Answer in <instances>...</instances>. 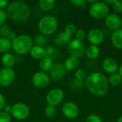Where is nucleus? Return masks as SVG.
<instances>
[{"instance_id":"nucleus-1","label":"nucleus","mask_w":122,"mask_h":122,"mask_svg":"<svg viewBox=\"0 0 122 122\" xmlns=\"http://www.w3.org/2000/svg\"><path fill=\"white\" fill-rule=\"evenodd\" d=\"M85 84L90 93L97 97L104 96L109 89L108 79L104 74L97 71L90 74Z\"/></svg>"},{"instance_id":"nucleus-2","label":"nucleus","mask_w":122,"mask_h":122,"mask_svg":"<svg viewBox=\"0 0 122 122\" xmlns=\"http://www.w3.org/2000/svg\"><path fill=\"white\" fill-rule=\"evenodd\" d=\"M6 12L7 16L16 23H24L30 16V9L28 5L21 1L9 4Z\"/></svg>"},{"instance_id":"nucleus-3","label":"nucleus","mask_w":122,"mask_h":122,"mask_svg":"<svg viewBox=\"0 0 122 122\" xmlns=\"http://www.w3.org/2000/svg\"><path fill=\"white\" fill-rule=\"evenodd\" d=\"M11 45L15 52L23 55L30 51L33 46V40L27 34H21L16 36Z\"/></svg>"},{"instance_id":"nucleus-4","label":"nucleus","mask_w":122,"mask_h":122,"mask_svg":"<svg viewBox=\"0 0 122 122\" xmlns=\"http://www.w3.org/2000/svg\"><path fill=\"white\" fill-rule=\"evenodd\" d=\"M58 26V21L54 16L46 15L39 20L38 29L42 34L51 35L56 31Z\"/></svg>"},{"instance_id":"nucleus-5","label":"nucleus","mask_w":122,"mask_h":122,"mask_svg":"<svg viewBox=\"0 0 122 122\" xmlns=\"http://www.w3.org/2000/svg\"><path fill=\"white\" fill-rule=\"evenodd\" d=\"M109 7L104 1H97L95 3L90 5L89 14L90 15L96 19H102L106 18L109 14Z\"/></svg>"},{"instance_id":"nucleus-6","label":"nucleus","mask_w":122,"mask_h":122,"mask_svg":"<svg viewBox=\"0 0 122 122\" xmlns=\"http://www.w3.org/2000/svg\"><path fill=\"white\" fill-rule=\"evenodd\" d=\"M86 49V47L83 41H80L76 39L71 40L70 43L68 45L69 53L71 54V56L76 57L78 59L85 54Z\"/></svg>"},{"instance_id":"nucleus-7","label":"nucleus","mask_w":122,"mask_h":122,"mask_svg":"<svg viewBox=\"0 0 122 122\" xmlns=\"http://www.w3.org/2000/svg\"><path fill=\"white\" fill-rule=\"evenodd\" d=\"M64 97V91L60 88H55L49 92L46 97V101L49 105L56 107L62 102Z\"/></svg>"},{"instance_id":"nucleus-8","label":"nucleus","mask_w":122,"mask_h":122,"mask_svg":"<svg viewBox=\"0 0 122 122\" xmlns=\"http://www.w3.org/2000/svg\"><path fill=\"white\" fill-rule=\"evenodd\" d=\"M16 74L11 68H3L0 70V86L6 87L10 86L15 80Z\"/></svg>"},{"instance_id":"nucleus-9","label":"nucleus","mask_w":122,"mask_h":122,"mask_svg":"<svg viewBox=\"0 0 122 122\" xmlns=\"http://www.w3.org/2000/svg\"><path fill=\"white\" fill-rule=\"evenodd\" d=\"M11 114L17 120H24L28 117L29 109L26 104L19 102L12 106Z\"/></svg>"},{"instance_id":"nucleus-10","label":"nucleus","mask_w":122,"mask_h":122,"mask_svg":"<svg viewBox=\"0 0 122 122\" xmlns=\"http://www.w3.org/2000/svg\"><path fill=\"white\" fill-rule=\"evenodd\" d=\"M31 80L34 86L39 89H44L49 84L50 77L44 71H37L34 74Z\"/></svg>"},{"instance_id":"nucleus-11","label":"nucleus","mask_w":122,"mask_h":122,"mask_svg":"<svg viewBox=\"0 0 122 122\" xmlns=\"http://www.w3.org/2000/svg\"><path fill=\"white\" fill-rule=\"evenodd\" d=\"M62 112L64 117L67 119H73L78 117L79 110L77 105L72 102H68L65 103L62 107Z\"/></svg>"},{"instance_id":"nucleus-12","label":"nucleus","mask_w":122,"mask_h":122,"mask_svg":"<svg viewBox=\"0 0 122 122\" xmlns=\"http://www.w3.org/2000/svg\"><path fill=\"white\" fill-rule=\"evenodd\" d=\"M66 69L63 64L56 63L54 64L52 68L49 71V77L54 80H61L66 75Z\"/></svg>"},{"instance_id":"nucleus-13","label":"nucleus","mask_w":122,"mask_h":122,"mask_svg":"<svg viewBox=\"0 0 122 122\" xmlns=\"http://www.w3.org/2000/svg\"><path fill=\"white\" fill-rule=\"evenodd\" d=\"M87 39L92 45L98 46L102 44L104 39V33L99 29H92L87 34Z\"/></svg>"},{"instance_id":"nucleus-14","label":"nucleus","mask_w":122,"mask_h":122,"mask_svg":"<svg viewBox=\"0 0 122 122\" xmlns=\"http://www.w3.org/2000/svg\"><path fill=\"white\" fill-rule=\"evenodd\" d=\"M122 19L116 13L109 14L105 18V24L107 27L111 30L115 31L121 26Z\"/></svg>"},{"instance_id":"nucleus-15","label":"nucleus","mask_w":122,"mask_h":122,"mask_svg":"<svg viewBox=\"0 0 122 122\" xmlns=\"http://www.w3.org/2000/svg\"><path fill=\"white\" fill-rule=\"evenodd\" d=\"M102 68L104 71L108 74H113L117 73L119 69V65L117 61L113 58H106L102 61Z\"/></svg>"},{"instance_id":"nucleus-16","label":"nucleus","mask_w":122,"mask_h":122,"mask_svg":"<svg viewBox=\"0 0 122 122\" xmlns=\"http://www.w3.org/2000/svg\"><path fill=\"white\" fill-rule=\"evenodd\" d=\"M29 52H30V54L32 56V58H34L36 60L41 61V59H43L47 56L46 49L44 48H43L42 46H40L38 45L33 46Z\"/></svg>"},{"instance_id":"nucleus-17","label":"nucleus","mask_w":122,"mask_h":122,"mask_svg":"<svg viewBox=\"0 0 122 122\" xmlns=\"http://www.w3.org/2000/svg\"><path fill=\"white\" fill-rule=\"evenodd\" d=\"M112 43L118 49H122V29H118L112 34Z\"/></svg>"},{"instance_id":"nucleus-18","label":"nucleus","mask_w":122,"mask_h":122,"mask_svg":"<svg viewBox=\"0 0 122 122\" xmlns=\"http://www.w3.org/2000/svg\"><path fill=\"white\" fill-rule=\"evenodd\" d=\"M70 41H71V36H69L67 34H66L64 31L59 32L54 38V43L59 46L69 45Z\"/></svg>"},{"instance_id":"nucleus-19","label":"nucleus","mask_w":122,"mask_h":122,"mask_svg":"<svg viewBox=\"0 0 122 122\" xmlns=\"http://www.w3.org/2000/svg\"><path fill=\"white\" fill-rule=\"evenodd\" d=\"M79 64V59L72 56H70L67 57L64 61V66L66 69V70L68 71H72L76 69Z\"/></svg>"},{"instance_id":"nucleus-20","label":"nucleus","mask_w":122,"mask_h":122,"mask_svg":"<svg viewBox=\"0 0 122 122\" xmlns=\"http://www.w3.org/2000/svg\"><path fill=\"white\" fill-rule=\"evenodd\" d=\"M85 54L89 59H96L100 54V49L98 46L91 44L86 47Z\"/></svg>"},{"instance_id":"nucleus-21","label":"nucleus","mask_w":122,"mask_h":122,"mask_svg":"<svg viewBox=\"0 0 122 122\" xmlns=\"http://www.w3.org/2000/svg\"><path fill=\"white\" fill-rule=\"evenodd\" d=\"M54 64H53V59L49 56L45 57L44 59H41L39 63V67L44 72H47L51 70Z\"/></svg>"},{"instance_id":"nucleus-22","label":"nucleus","mask_w":122,"mask_h":122,"mask_svg":"<svg viewBox=\"0 0 122 122\" xmlns=\"http://www.w3.org/2000/svg\"><path fill=\"white\" fill-rule=\"evenodd\" d=\"M1 61L6 68H11L15 63V58L11 54L6 53L2 56Z\"/></svg>"},{"instance_id":"nucleus-23","label":"nucleus","mask_w":122,"mask_h":122,"mask_svg":"<svg viewBox=\"0 0 122 122\" xmlns=\"http://www.w3.org/2000/svg\"><path fill=\"white\" fill-rule=\"evenodd\" d=\"M39 7L43 10V11H49L51 10L54 4L55 1L54 0H40L38 2Z\"/></svg>"},{"instance_id":"nucleus-24","label":"nucleus","mask_w":122,"mask_h":122,"mask_svg":"<svg viewBox=\"0 0 122 122\" xmlns=\"http://www.w3.org/2000/svg\"><path fill=\"white\" fill-rule=\"evenodd\" d=\"M12 47L11 42L6 38H0V53H6Z\"/></svg>"},{"instance_id":"nucleus-25","label":"nucleus","mask_w":122,"mask_h":122,"mask_svg":"<svg viewBox=\"0 0 122 122\" xmlns=\"http://www.w3.org/2000/svg\"><path fill=\"white\" fill-rule=\"evenodd\" d=\"M108 81L109 84H110L112 86H117L122 83V77L119 74V73H114L109 76Z\"/></svg>"},{"instance_id":"nucleus-26","label":"nucleus","mask_w":122,"mask_h":122,"mask_svg":"<svg viewBox=\"0 0 122 122\" xmlns=\"http://www.w3.org/2000/svg\"><path fill=\"white\" fill-rule=\"evenodd\" d=\"M44 113H45V115L47 117H49V118H53V117H54L56 116V107L48 105L47 107H45Z\"/></svg>"},{"instance_id":"nucleus-27","label":"nucleus","mask_w":122,"mask_h":122,"mask_svg":"<svg viewBox=\"0 0 122 122\" xmlns=\"http://www.w3.org/2000/svg\"><path fill=\"white\" fill-rule=\"evenodd\" d=\"M76 31H77L76 26L74 24H66V26H65V29H64V32L66 34H67L69 36H70L71 37L73 35H75Z\"/></svg>"},{"instance_id":"nucleus-28","label":"nucleus","mask_w":122,"mask_h":122,"mask_svg":"<svg viewBox=\"0 0 122 122\" xmlns=\"http://www.w3.org/2000/svg\"><path fill=\"white\" fill-rule=\"evenodd\" d=\"M74 77L75 79L79 81H82L86 77V71L82 69H78L76 70L74 73Z\"/></svg>"},{"instance_id":"nucleus-29","label":"nucleus","mask_w":122,"mask_h":122,"mask_svg":"<svg viewBox=\"0 0 122 122\" xmlns=\"http://www.w3.org/2000/svg\"><path fill=\"white\" fill-rule=\"evenodd\" d=\"M113 10L117 14L122 13V1L119 0H115L114 3L112 4Z\"/></svg>"},{"instance_id":"nucleus-30","label":"nucleus","mask_w":122,"mask_h":122,"mask_svg":"<svg viewBox=\"0 0 122 122\" xmlns=\"http://www.w3.org/2000/svg\"><path fill=\"white\" fill-rule=\"evenodd\" d=\"M10 31V28L8 25L3 24L0 26V36H1V38H6Z\"/></svg>"},{"instance_id":"nucleus-31","label":"nucleus","mask_w":122,"mask_h":122,"mask_svg":"<svg viewBox=\"0 0 122 122\" xmlns=\"http://www.w3.org/2000/svg\"><path fill=\"white\" fill-rule=\"evenodd\" d=\"M86 122H103V120L99 116L93 114L87 117Z\"/></svg>"},{"instance_id":"nucleus-32","label":"nucleus","mask_w":122,"mask_h":122,"mask_svg":"<svg viewBox=\"0 0 122 122\" xmlns=\"http://www.w3.org/2000/svg\"><path fill=\"white\" fill-rule=\"evenodd\" d=\"M69 2L76 6H79L81 8H85L87 5V2L86 0H71L69 1Z\"/></svg>"},{"instance_id":"nucleus-33","label":"nucleus","mask_w":122,"mask_h":122,"mask_svg":"<svg viewBox=\"0 0 122 122\" xmlns=\"http://www.w3.org/2000/svg\"><path fill=\"white\" fill-rule=\"evenodd\" d=\"M86 35H87V34L83 29H79V30H77L76 32V34H75L76 39H78V40H80V41H83L86 38Z\"/></svg>"},{"instance_id":"nucleus-34","label":"nucleus","mask_w":122,"mask_h":122,"mask_svg":"<svg viewBox=\"0 0 122 122\" xmlns=\"http://www.w3.org/2000/svg\"><path fill=\"white\" fill-rule=\"evenodd\" d=\"M11 119L10 114L5 113L4 112H0V122H11Z\"/></svg>"},{"instance_id":"nucleus-35","label":"nucleus","mask_w":122,"mask_h":122,"mask_svg":"<svg viewBox=\"0 0 122 122\" xmlns=\"http://www.w3.org/2000/svg\"><path fill=\"white\" fill-rule=\"evenodd\" d=\"M6 19H7L6 12L4 9H0V26L4 24Z\"/></svg>"},{"instance_id":"nucleus-36","label":"nucleus","mask_w":122,"mask_h":122,"mask_svg":"<svg viewBox=\"0 0 122 122\" xmlns=\"http://www.w3.org/2000/svg\"><path fill=\"white\" fill-rule=\"evenodd\" d=\"M16 33L14 32V31H10L9 32V34H7V36H6V38L9 40V41H10L11 43L15 40V39L16 38Z\"/></svg>"},{"instance_id":"nucleus-37","label":"nucleus","mask_w":122,"mask_h":122,"mask_svg":"<svg viewBox=\"0 0 122 122\" xmlns=\"http://www.w3.org/2000/svg\"><path fill=\"white\" fill-rule=\"evenodd\" d=\"M5 103H6L5 98H4V95L0 92V110H1V109H4V106L6 105Z\"/></svg>"},{"instance_id":"nucleus-38","label":"nucleus","mask_w":122,"mask_h":122,"mask_svg":"<svg viewBox=\"0 0 122 122\" xmlns=\"http://www.w3.org/2000/svg\"><path fill=\"white\" fill-rule=\"evenodd\" d=\"M9 4V1L7 0H0V9H2L3 8L7 7Z\"/></svg>"},{"instance_id":"nucleus-39","label":"nucleus","mask_w":122,"mask_h":122,"mask_svg":"<svg viewBox=\"0 0 122 122\" xmlns=\"http://www.w3.org/2000/svg\"><path fill=\"white\" fill-rule=\"evenodd\" d=\"M4 112L5 113H7V114H10L11 113V110H12V107L9 106V105H5L4 107Z\"/></svg>"},{"instance_id":"nucleus-40","label":"nucleus","mask_w":122,"mask_h":122,"mask_svg":"<svg viewBox=\"0 0 122 122\" xmlns=\"http://www.w3.org/2000/svg\"><path fill=\"white\" fill-rule=\"evenodd\" d=\"M114 1H115V0H105L104 2L109 6V4H112V5L114 3Z\"/></svg>"},{"instance_id":"nucleus-41","label":"nucleus","mask_w":122,"mask_h":122,"mask_svg":"<svg viewBox=\"0 0 122 122\" xmlns=\"http://www.w3.org/2000/svg\"><path fill=\"white\" fill-rule=\"evenodd\" d=\"M118 73L122 77V64L120 65V66L119 67V69H118Z\"/></svg>"},{"instance_id":"nucleus-42","label":"nucleus","mask_w":122,"mask_h":122,"mask_svg":"<svg viewBox=\"0 0 122 122\" xmlns=\"http://www.w3.org/2000/svg\"><path fill=\"white\" fill-rule=\"evenodd\" d=\"M117 122H122V116H121V117L119 118V119L117 120Z\"/></svg>"},{"instance_id":"nucleus-43","label":"nucleus","mask_w":122,"mask_h":122,"mask_svg":"<svg viewBox=\"0 0 122 122\" xmlns=\"http://www.w3.org/2000/svg\"><path fill=\"white\" fill-rule=\"evenodd\" d=\"M121 26L122 27V21H121Z\"/></svg>"}]
</instances>
